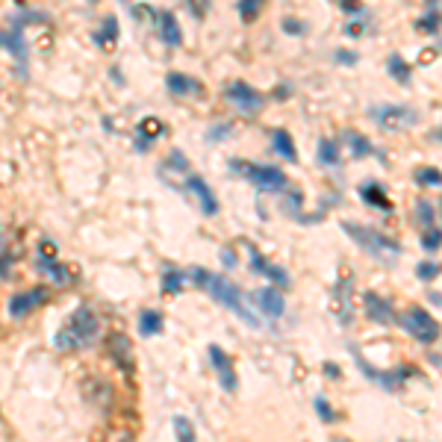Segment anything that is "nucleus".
<instances>
[{
	"mask_svg": "<svg viewBox=\"0 0 442 442\" xmlns=\"http://www.w3.org/2000/svg\"><path fill=\"white\" fill-rule=\"evenodd\" d=\"M97 330H101V322H97V316L83 304V307L74 309L71 322L65 325L57 336H53V345H57L59 351L86 348V345H92V342L97 339Z\"/></svg>",
	"mask_w": 442,
	"mask_h": 442,
	"instance_id": "nucleus-1",
	"label": "nucleus"
},
{
	"mask_svg": "<svg viewBox=\"0 0 442 442\" xmlns=\"http://www.w3.org/2000/svg\"><path fill=\"white\" fill-rule=\"evenodd\" d=\"M204 289H206L209 295H213L221 307H227L233 316H239L248 327H260V318L248 309L245 298H242V292H239V286H236V283H230L227 278H218V274H206Z\"/></svg>",
	"mask_w": 442,
	"mask_h": 442,
	"instance_id": "nucleus-2",
	"label": "nucleus"
},
{
	"mask_svg": "<svg viewBox=\"0 0 442 442\" xmlns=\"http://www.w3.org/2000/svg\"><path fill=\"white\" fill-rule=\"evenodd\" d=\"M345 233L357 242V245L363 251H369L374 260H381V262H392L401 257V245L398 242H392L390 236H383L378 233V230H372V227H360V224H351V221H345Z\"/></svg>",
	"mask_w": 442,
	"mask_h": 442,
	"instance_id": "nucleus-3",
	"label": "nucleus"
},
{
	"mask_svg": "<svg viewBox=\"0 0 442 442\" xmlns=\"http://www.w3.org/2000/svg\"><path fill=\"white\" fill-rule=\"evenodd\" d=\"M230 169L245 174L260 192H283L286 186H289L286 174L280 169H274V165H260V162H248V160H230Z\"/></svg>",
	"mask_w": 442,
	"mask_h": 442,
	"instance_id": "nucleus-4",
	"label": "nucleus"
},
{
	"mask_svg": "<svg viewBox=\"0 0 442 442\" xmlns=\"http://www.w3.org/2000/svg\"><path fill=\"white\" fill-rule=\"evenodd\" d=\"M224 97L239 109L242 115H257L260 109H262V104H265V97L257 92V88H251L248 83H242V80L230 83L227 92H224Z\"/></svg>",
	"mask_w": 442,
	"mask_h": 442,
	"instance_id": "nucleus-5",
	"label": "nucleus"
},
{
	"mask_svg": "<svg viewBox=\"0 0 442 442\" xmlns=\"http://www.w3.org/2000/svg\"><path fill=\"white\" fill-rule=\"evenodd\" d=\"M401 325L407 334H413L419 342H434L439 336V325H436V318H430L425 309H419V307H410L407 309V316L401 318Z\"/></svg>",
	"mask_w": 442,
	"mask_h": 442,
	"instance_id": "nucleus-6",
	"label": "nucleus"
},
{
	"mask_svg": "<svg viewBox=\"0 0 442 442\" xmlns=\"http://www.w3.org/2000/svg\"><path fill=\"white\" fill-rule=\"evenodd\" d=\"M372 115L378 118V124L386 130H401V127H410L416 121V113L407 106H374Z\"/></svg>",
	"mask_w": 442,
	"mask_h": 442,
	"instance_id": "nucleus-7",
	"label": "nucleus"
},
{
	"mask_svg": "<svg viewBox=\"0 0 442 442\" xmlns=\"http://www.w3.org/2000/svg\"><path fill=\"white\" fill-rule=\"evenodd\" d=\"M209 363H213V369L218 374L221 386H224V392H236V369H233L230 357L218 345H209Z\"/></svg>",
	"mask_w": 442,
	"mask_h": 442,
	"instance_id": "nucleus-8",
	"label": "nucleus"
},
{
	"mask_svg": "<svg viewBox=\"0 0 442 442\" xmlns=\"http://www.w3.org/2000/svg\"><path fill=\"white\" fill-rule=\"evenodd\" d=\"M44 298H48V289L44 286H36V289H24L12 295V301H9V313H12V318H24L27 313H32Z\"/></svg>",
	"mask_w": 442,
	"mask_h": 442,
	"instance_id": "nucleus-9",
	"label": "nucleus"
},
{
	"mask_svg": "<svg viewBox=\"0 0 442 442\" xmlns=\"http://www.w3.org/2000/svg\"><path fill=\"white\" fill-rule=\"evenodd\" d=\"M186 189H189V192L198 198V204H201V213H204V215H215V213H218V198L213 195V189H209V183L204 180V177L192 174L189 180H186Z\"/></svg>",
	"mask_w": 442,
	"mask_h": 442,
	"instance_id": "nucleus-10",
	"label": "nucleus"
},
{
	"mask_svg": "<svg viewBox=\"0 0 442 442\" xmlns=\"http://www.w3.org/2000/svg\"><path fill=\"white\" fill-rule=\"evenodd\" d=\"M363 307H366V316L372 318V322H378V325H392L395 322L392 304L386 301V298H381L378 292H366V295H363Z\"/></svg>",
	"mask_w": 442,
	"mask_h": 442,
	"instance_id": "nucleus-11",
	"label": "nucleus"
},
{
	"mask_svg": "<svg viewBox=\"0 0 442 442\" xmlns=\"http://www.w3.org/2000/svg\"><path fill=\"white\" fill-rule=\"evenodd\" d=\"M253 301H257V307H260L269 318H280L283 309H286V298H283L280 289H274V286H265V289L253 292Z\"/></svg>",
	"mask_w": 442,
	"mask_h": 442,
	"instance_id": "nucleus-12",
	"label": "nucleus"
},
{
	"mask_svg": "<svg viewBox=\"0 0 442 442\" xmlns=\"http://www.w3.org/2000/svg\"><path fill=\"white\" fill-rule=\"evenodd\" d=\"M248 253H251V265H253V271H260V274H265L274 286H289V274H286L280 265H271L269 260L262 257V253L253 248V245H248Z\"/></svg>",
	"mask_w": 442,
	"mask_h": 442,
	"instance_id": "nucleus-13",
	"label": "nucleus"
},
{
	"mask_svg": "<svg viewBox=\"0 0 442 442\" xmlns=\"http://www.w3.org/2000/svg\"><path fill=\"white\" fill-rule=\"evenodd\" d=\"M165 88L174 95V97H186V95H204V86L195 80V77H186L180 71H171L165 77Z\"/></svg>",
	"mask_w": 442,
	"mask_h": 442,
	"instance_id": "nucleus-14",
	"label": "nucleus"
},
{
	"mask_svg": "<svg viewBox=\"0 0 442 442\" xmlns=\"http://www.w3.org/2000/svg\"><path fill=\"white\" fill-rule=\"evenodd\" d=\"M109 357L118 363L121 372H133V348H130V339L124 334H113L109 336Z\"/></svg>",
	"mask_w": 442,
	"mask_h": 442,
	"instance_id": "nucleus-15",
	"label": "nucleus"
},
{
	"mask_svg": "<svg viewBox=\"0 0 442 442\" xmlns=\"http://www.w3.org/2000/svg\"><path fill=\"white\" fill-rule=\"evenodd\" d=\"M157 24H160L162 41L169 44V48H180V44H183V32H180V24H177V18L169 12V9L157 12Z\"/></svg>",
	"mask_w": 442,
	"mask_h": 442,
	"instance_id": "nucleus-16",
	"label": "nucleus"
},
{
	"mask_svg": "<svg viewBox=\"0 0 442 442\" xmlns=\"http://www.w3.org/2000/svg\"><path fill=\"white\" fill-rule=\"evenodd\" d=\"M0 44L12 53V57L18 62L27 59V41H24V32H21V27H9V30H0Z\"/></svg>",
	"mask_w": 442,
	"mask_h": 442,
	"instance_id": "nucleus-17",
	"label": "nucleus"
},
{
	"mask_svg": "<svg viewBox=\"0 0 442 442\" xmlns=\"http://www.w3.org/2000/svg\"><path fill=\"white\" fill-rule=\"evenodd\" d=\"M360 198L366 204H372L374 209H383V213H392V204H390V198H386V192L381 189L378 183H366V186H360Z\"/></svg>",
	"mask_w": 442,
	"mask_h": 442,
	"instance_id": "nucleus-18",
	"label": "nucleus"
},
{
	"mask_svg": "<svg viewBox=\"0 0 442 442\" xmlns=\"http://www.w3.org/2000/svg\"><path fill=\"white\" fill-rule=\"evenodd\" d=\"M271 145H274V151L280 153L283 160H289V162H298V151H295V142H292V136L286 130H274L271 133Z\"/></svg>",
	"mask_w": 442,
	"mask_h": 442,
	"instance_id": "nucleus-19",
	"label": "nucleus"
},
{
	"mask_svg": "<svg viewBox=\"0 0 442 442\" xmlns=\"http://www.w3.org/2000/svg\"><path fill=\"white\" fill-rule=\"evenodd\" d=\"M162 133V124H160V118H145L139 124V136H136V148L139 151H145V148H151V142L157 139Z\"/></svg>",
	"mask_w": 442,
	"mask_h": 442,
	"instance_id": "nucleus-20",
	"label": "nucleus"
},
{
	"mask_svg": "<svg viewBox=\"0 0 442 442\" xmlns=\"http://www.w3.org/2000/svg\"><path fill=\"white\" fill-rule=\"evenodd\" d=\"M162 313H157V309H145V313L139 316V330L145 336H157V334H162Z\"/></svg>",
	"mask_w": 442,
	"mask_h": 442,
	"instance_id": "nucleus-21",
	"label": "nucleus"
},
{
	"mask_svg": "<svg viewBox=\"0 0 442 442\" xmlns=\"http://www.w3.org/2000/svg\"><path fill=\"white\" fill-rule=\"evenodd\" d=\"M183 280H186V274L180 271V269H165V274H162V292L165 295H177L183 289Z\"/></svg>",
	"mask_w": 442,
	"mask_h": 442,
	"instance_id": "nucleus-22",
	"label": "nucleus"
},
{
	"mask_svg": "<svg viewBox=\"0 0 442 442\" xmlns=\"http://www.w3.org/2000/svg\"><path fill=\"white\" fill-rule=\"evenodd\" d=\"M318 162H322V165H339V148H336V142L322 139V145H318Z\"/></svg>",
	"mask_w": 442,
	"mask_h": 442,
	"instance_id": "nucleus-23",
	"label": "nucleus"
},
{
	"mask_svg": "<svg viewBox=\"0 0 442 442\" xmlns=\"http://www.w3.org/2000/svg\"><path fill=\"white\" fill-rule=\"evenodd\" d=\"M115 36H118L115 18H106V21H104V32H95V41L101 44V48H113V44H115Z\"/></svg>",
	"mask_w": 442,
	"mask_h": 442,
	"instance_id": "nucleus-24",
	"label": "nucleus"
},
{
	"mask_svg": "<svg viewBox=\"0 0 442 442\" xmlns=\"http://www.w3.org/2000/svg\"><path fill=\"white\" fill-rule=\"evenodd\" d=\"M39 269L48 271V278H53V283H65V280H68V271H65L59 262H53V260L39 257Z\"/></svg>",
	"mask_w": 442,
	"mask_h": 442,
	"instance_id": "nucleus-25",
	"label": "nucleus"
},
{
	"mask_svg": "<svg viewBox=\"0 0 442 442\" xmlns=\"http://www.w3.org/2000/svg\"><path fill=\"white\" fill-rule=\"evenodd\" d=\"M174 434H177V442H195V427L186 416L174 419Z\"/></svg>",
	"mask_w": 442,
	"mask_h": 442,
	"instance_id": "nucleus-26",
	"label": "nucleus"
},
{
	"mask_svg": "<svg viewBox=\"0 0 442 442\" xmlns=\"http://www.w3.org/2000/svg\"><path fill=\"white\" fill-rule=\"evenodd\" d=\"M386 65H390V71H392V77H395V80L398 83H410V68H407V65H404V59L401 57H398V53H392V57H390V62H386Z\"/></svg>",
	"mask_w": 442,
	"mask_h": 442,
	"instance_id": "nucleus-27",
	"label": "nucleus"
},
{
	"mask_svg": "<svg viewBox=\"0 0 442 442\" xmlns=\"http://www.w3.org/2000/svg\"><path fill=\"white\" fill-rule=\"evenodd\" d=\"M348 139H351V153H354V157H369V153H372V142L366 136L348 133Z\"/></svg>",
	"mask_w": 442,
	"mask_h": 442,
	"instance_id": "nucleus-28",
	"label": "nucleus"
},
{
	"mask_svg": "<svg viewBox=\"0 0 442 442\" xmlns=\"http://www.w3.org/2000/svg\"><path fill=\"white\" fill-rule=\"evenodd\" d=\"M416 209H419V221H422V224H427V227H430V224H434V215H436V206H434V204H430V201H427V198H422V201H419V204H416ZM434 227H436V224H434Z\"/></svg>",
	"mask_w": 442,
	"mask_h": 442,
	"instance_id": "nucleus-29",
	"label": "nucleus"
},
{
	"mask_svg": "<svg viewBox=\"0 0 442 442\" xmlns=\"http://www.w3.org/2000/svg\"><path fill=\"white\" fill-rule=\"evenodd\" d=\"M416 180L422 186H439V171L436 169H419L416 171Z\"/></svg>",
	"mask_w": 442,
	"mask_h": 442,
	"instance_id": "nucleus-30",
	"label": "nucleus"
},
{
	"mask_svg": "<svg viewBox=\"0 0 442 442\" xmlns=\"http://www.w3.org/2000/svg\"><path fill=\"white\" fill-rule=\"evenodd\" d=\"M416 274H419L422 280H434L436 274H439V265H436V262H422V265L416 269Z\"/></svg>",
	"mask_w": 442,
	"mask_h": 442,
	"instance_id": "nucleus-31",
	"label": "nucleus"
},
{
	"mask_svg": "<svg viewBox=\"0 0 442 442\" xmlns=\"http://www.w3.org/2000/svg\"><path fill=\"white\" fill-rule=\"evenodd\" d=\"M260 9H262L260 0H245V3H239V15H242V18H253V15L260 12Z\"/></svg>",
	"mask_w": 442,
	"mask_h": 442,
	"instance_id": "nucleus-32",
	"label": "nucleus"
},
{
	"mask_svg": "<svg viewBox=\"0 0 442 442\" xmlns=\"http://www.w3.org/2000/svg\"><path fill=\"white\" fill-rule=\"evenodd\" d=\"M422 245H425V251H436V248H439V230H436V227L427 230L425 239H422Z\"/></svg>",
	"mask_w": 442,
	"mask_h": 442,
	"instance_id": "nucleus-33",
	"label": "nucleus"
},
{
	"mask_svg": "<svg viewBox=\"0 0 442 442\" xmlns=\"http://www.w3.org/2000/svg\"><path fill=\"white\" fill-rule=\"evenodd\" d=\"M316 410H318V416H322L325 422H334V419H336V413L327 407V401H325V398H316Z\"/></svg>",
	"mask_w": 442,
	"mask_h": 442,
	"instance_id": "nucleus-34",
	"label": "nucleus"
},
{
	"mask_svg": "<svg viewBox=\"0 0 442 442\" xmlns=\"http://www.w3.org/2000/svg\"><path fill=\"white\" fill-rule=\"evenodd\" d=\"M283 30L286 32H295V36H298V32H304V24H301V21H295V18H286L283 21Z\"/></svg>",
	"mask_w": 442,
	"mask_h": 442,
	"instance_id": "nucleus-35",
	"label": "nucleus"
},
{
	"mask_svg": "<svg viewBox=\"0 0 442 442\" xmlns=\"http://www.w3.org/2000/svg\"><path fill=\"white\" fill-rule=\"evenodd\" d=\"M436 15H439V9H436L434 15H427V18L422 21V30H430V32H436V24H439V18H436Z\"/></svg>",
	"mask_w": 442,
	"mask_h": 442,
	"instance_id": "nucleus-36",
	"label": "nucleus"
},
{
	"mask_svg": "<svg viewBox=\"0 0 442 442\" xmlns=\"http://www.w3.org/2000/svg\"><path fill=\"white\" fill-rule=\"evenodd\" d=\"M227 133H230V127H227V124H224V127H213V130L206 133V139H209V142H213V139H224Z\"/></svg>",
	"mask_w": 442,
	"mask_h": 442,
	"instance_id": "nucleus-37",
	"label": "nucleus"
},
{
	"mask_svg": "<svg viewBox=\"0 0 442 442\" xmlns=\"http://www.w3.org/2000/svg\"><path fill=\"white\" fill-rule=\"evenodd\" d=\"M221 260H224L227 269H233V265H236V253L230 251V248H221Z\"/></svg>",
	"mask_w": 442,
	"mask_h": 442,
	"instance_id": "nucleus-38",
	"label": "nucleus"
},
{
	"mask_svg": "<svg viewBox=\"0 0 442 442\" xmlns=\"http://www.w3.org/2000/svg\"><path fill=\"white\" fill-rule=\"evenodd\" d=\"M336 59H339V62H345V65H351L357 57H354V53H336Z\"/></svg>",
	"mask_w": 442,
	"mask_h": 442,
	"instance_id": "nucleus-39",
	"label": "nucleus"
},
{
	"mask_svg": "<svg viewBox=\"0 0 442 442\" xmlns=\"http://www.w3.org/2000/svg\"><path fill=\"white\" fill-rule=\"evenodd\" d=\"M325 372L330 374V378H339V374H342V372H339V369L334 366V363H327V366H325Z\"/></svg>",
	"mask_w": 442,
	"mask_h": 442,
	"instance_id": "nucleus-40",
	"label": "nucleus"
},
{
	"mask_svg": "<svg viewBox=\"0 0 442 442\" xmlns=\"http://www.w3.org/2000/svg\"><path fill=\"white\" fill-rule=\"evenodd\" d=\"M115 442H133V436L127 434V430H121V434L115 436Z\"/></svg>",
	"mask_w": 442,
	"mask_h": 442,
	"instance_id": "nucleus-41",
	"label": "nucleus"
},
{
	"mask_svg": "<svg viewBox=\"0 0 442 442\" xmlns=\"http://www.w3.org/2000/svg\"><path fill=\"white\" fill-rule=\"evenodd\" d=\"M334 442H348V439H334Z\"/></svg>",
	"mask_w": 442,
	"mask_h": 442,
	"instance_id": "nucleus-42",
	"label": "nucleus"
}]
</instances>
